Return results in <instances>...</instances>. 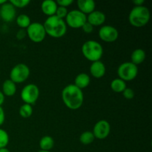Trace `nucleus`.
<instances>
[{
  "instance_id": "a878e982",
  "label": "nucleus",
  "mask_w": 152,
  "mask_h": 152,
  "mask_svg": "<svg viewBox=\"0 0 152 152\" xmlns=\"http://www.w3.org/2000/svg\"><path fill=\"white\" fill-rule=\"evenodd\" d=\"M9 2L13 4L15 8H24L30 4V0H10Z\"/></svg>"
},
{
  "instance_id": "7c9ffc66",
  "label": "nucleus",
  "mask_w": 152,
  "mask_h": 152,
  "mask_svg": "<svg viewBox=\"0 0 152 152\" xmlns=\"http://www.w3.org/2000/svg\"><path fill=\"white\" fill-rule=\"evenodd\" d=\"M82 28H83V31H84L85 33H86V34H91L94 30V27L92 26L91 24H89L88 22H86V23L84 24V25L82 27Z\"/></svg>"
},
{
  "instance_id": "9b49d317",
  "label": "nucleus",
  "mask_w": 152,
  "mask_h": 152,
  "mask_svg": "<svg viewBox=\"0 0 152 152\" xmlns=\"http://www.w3.org/2000/svg\"><path fill=\"white\" fill-rule=\"evenodd\" d=\"M111 132V125L106 120H99L94 126L93 133L95 138L104 140L107 138Z\"/></svg>"
},
{
  "instance_id": "5701e85b",
  "label": "nucleus",
  "mask_w": 152,
  "mask_h": 152,
  "mask_svg": "<svg viewBox=\"0 0 152 152\" xmlns=\"http://www.w3.org/2000/svg\"><path fill=\"white\" fill-rule=\"evenodd\" d=\"M95 137L94 136L92 132H85L80 135V141L82 144L83 145H89V144H91L92 142L94 140Z\"/></svg>"
},
{
  "instance_id": "a211bd4d",
  "label": "nucleus",
  "mask_w": 152,
  "mask_h": 152,
  "mask_svg": "<svg viewBox=\"0 0 152 152\" xmlns=\"http://www.w3.org/2000/svg\"><path fill=\"white\" fill-rule=\"evenodd\" d=\"M145 57H146V53H145V50L140 48L134 50L131 55L132 62L136 65L142 63L145 61Z\"/></svg>"
},
{
  "instance_id": "f704fd0d",
  "label": "nucleus",
  "mask_w": 152,
  "mask_h": 152,
  "mask_svg": "<svg viewBox=\"0 0 152 152\" xmlns=\"http://www.w3.org/2000/svg\"><path fill=\"white\" fill-rule=\"evenodd\" d=\"M0 152H10V150L7 149V148H0Z\"/></svg>"
},
{
  "instance_id": "f257e3e1",
  "label": "nucleus",
  "mask_w": 152,
  "mask_h": 152,
  "mask_svg": "<svg viewBox=\"0 0 152 152\" xmlns=\"http://www.w3.org/2000/svg\"><path fill=\"white\" fill-rule=\"evenodd\" d=\"M62 99L67 108L71 110H77L83 105L84 95L81 89L74 84H71L62 90Z\"/></svg>"
},
{
  "instance_id": "20e7f679",
  "label": "nucleus",
  "mask_w": 152,
  "mask_h": 152,
  "mask_svg": "<svg viewBox=\"0 0 152 152\" xmlns=\"http://www.w3.org/2000/svg\"><path fill=\"white\" fill-rule=\"evenodd\" d=\"M82 53L88 60L96 62L99 61L103 55V48L95 40H88L82 46Z\"/></svg>"
},
{
  "instance_id": "412c9836",
  "label": "nucleus",
  "mask_w": 152,
  "mask_h": 152,
  "mask_svg": "<svg viewBox=\"0 0 152 152\" xmlns=\"http://www.w3.org/2000/svg\"><path fill=\"white\" fill-rule=\"evenodd\" d=\"M126 88L127 86L126 82L120 78L114 79L111 83V88L116 93H123Z\"/></svg>"
},
{
  "instance_id": "c9c22d12",
  "label": "nucleus",
  "mask_w": 152,
  "mask_h": 152,
  "mask_svg": "<svg viewBox=\"0 0 152 152\" xmlns=\"http://www.w3.org/2000/svg\"><path fill=\"white\" fill-rule=\"evenodd\" d=\"M7 2V1L6 0H0V6L2 5V4H4V3Z\"/></svg>"
},
{
  "instance_id": "c85d7f7f",
  "label": "nucleus",
  "mask_w": 152,
  "mask_h": 152,
  "mask_svg": "<svg viewBox=\"0 0 152 152\" xmlns=\"http://www.w3.org/2000/svg\"><path fill=\"white\" fill-rule=\"evenodd\" d=\"M56 2L58 6L66 7L67 8L68 6L71 5L74 3V1L73 0H57Z\"/></svg>"
},
{
  "instance_id": "2eb2a0df",
  "label": "nucleus",
  "mask_w": 152,
  "mask_h": 152,
  "mask_svg": "<svg viewBox=\"0 0 152 152\" xmlns=\"http://www.w3.org/2000/svg\"><path fill=\"white\" fill-rule=\"evenodd\" d=\"M77 6L80 11L87 16L95 10L96 4L93 0H79L77 1Z\"/></svg>"
},
{
  "instance_id": "1a4fd4ad",
  "label": "nucleus",
  "mask_w": 152,
  "mask_h": 152,
  "mask_svg": "<svg viewBox=\"0 0 152 152\" xmlns=\"http://www.w3.org/2000/svg\"><path fill=\"white\" fill-rule=\"evenodd\" d=\"M39 96V89L34 84H28L21 91V98L25 104L35 103Z\"/></svg>"
},
{
  "instance_id": "4be33fe9",
  "label": "nucleus",
  "mask_w": 152,
  "mask_h": 152,
  "mask_svg": "<svg viewBox=\"0 0 152 152\" xmlns=\"http://www.w3.org/2000/svg\"><path fill=\"white\" fill-rule=\"evenodd\" d=\"M16 24L21 29H27L31 23V19L26 14H20L16 17Z\"/></svg>"
},
{
  "instance_id": "7ed1b4c3",
  "label": "nucleus",
  "mask_w": 152,
  "mask_h": 152,
  "mask_svg": "<svg viewBox=\"0 0 152 152\" xmlns=\"http://www.w3.org/2000/svg\"><path fill=\"white\" fill-rule=\"evenodd\" d=\"M150 20V11L145 6H134L129 15L131 25L136 28H141L148 24Z\"/></svg>"
},
{
  "instance_id": "aec40b11",
  "label": "nucleus",
  "mask_w": 152,
  "mask_h": 152,
  "mask_svg": "<svg viewBox=\"0 0 152 152\" xmlns=\"http://www.w3.org/2000/svg\"><path fill=\"white\" fill-rule=\"evenodd\" d=\"M54 145L53 139L50 136H44L39 141V147L42 151H50Z\"/></svg>"
},
{
  "instance_id": "6ab92c4d",
  "label": "nucleus",
  "mask_w": 152,
  "mask_h": 152,
  "mask_svg": "<svg viewBox=\"0 0 152 152\" xmlns=\"http://www.w3.org/2000/svg\"><path fill=\"white\" fill-rule=\"evenodd\" d=\"M2 92L4 96H12L16 94V86L13 81L10 80H7L3 83Z\"/></svg>"
},
{
  "instance_id": "b1692460",
  "label": "nucleus",
  "mask_w": 152,
  "mask_h": 152,
  "mask_svg": "<svg viewBox=\"0 0 152 152\" xmlns=\"http://www.w3.org/2000/svg\"><path fill=\"white\" fill-rule=\"evenodd\" d=\"M33 108L31 105L29 104H24L19 108V114L23 118H28L33 114Z\"/></svg>"
},
{
  "instance_id": "cd10ccee",
  "label": "nucleus",
  "mask_w": 152,
  "mask_h": 152,
  "mask_svg": "<svg viewBox=\"0 0 152 152\" xmlns=\"http://www.w3.org/2000/svg\"><path fill=\"white\" fill-rule=\"evenodd\" d=\"M123 95L126 99H132L134 97V91L131 88H126L123 92Z\"/></svg>"
},
{
  "instance_id": "393cba45",
  "label": "nucleus",
  "mask_w": 152,
  "mask_h": 152,
  "mask_svg": "<svg viewBox=\"0 0 152 152\" xmlns=\"http://www.w3.org/2000/svg\"><path fill=\"white\" fill-rule=\"evenodd\" d=\"M9 135L6 131L0 129V148H6L9 143Z\"/></svg>"
},
{
  "instance_id": "0eeeda50",
  "label": "nucleus",
  "mask_w": 152,
  "mask_h": 152,
  "mask_svg": "<svg viewBox=\"0 0 152 152\" xmlns=\"http://www.w3.org/2000/svg\"><path fill=\"white\" fill-rule=\"evenodd\" d=\"M30 76V69L27 65L19 63L15 65L10 72V80L15 84L22 83L28 80Z\"/></svg>"
},
{
  "instance_id": "6e6552de",
  "label": "nucleus",
  "mask_w": 152,
  "mask_h": 152,
  "mask_svg": "<svg viewBox=\"0 0 152 152\" xmlns=\"http://www.w3.org/2000/svg\"><path fill=\"white\" fill-rule=\"evenodd\" d=\"M65 22L70 28H81L87 22V16L79 10H73L68 12Z\"/></svg>"
},
{
  "instance_id": "f3484780",
  "label": "nucleus",
  "mask_w": 152,
  "mask_h": 152,
  "mask_svg": "<svg viewBox=\"0 0 152 152\" xmlns=\"http://www.w3.org/2000/svg\"><path fill=\"white\" fill-rule=\"evenodd\" d=\"M91 83L90 77L86 73H81V74H78L77 77H75L74 80V86H77L78 88L83 89L86 88V87L89 86Z\"/></svg>"
},
{
  "instance_id": "423d86ee",
  "label": "nucleus",
  "mask_w": 152,
  "mask_h": 152,
  "mask_svg": "<svg viewBox=\"0 0 152 152\" xmlns=\"http://www.w3.org/2000/svg\"><path fill=\"white\" fill-rule=\"evenodd\" d=\"M26 32L30 39L35 43L42 42L47 35L43 24L39 22H31L26 29Z\"/></svg>"
},
{
  "instance_id": "e433bc0d",
  "label": "nucleus",
  "mask_w": 152,
  "mask_h": 152,
  "mask_svg": "<svg viewBox=\"0 0 152 152\" xmlns=\"http://www.w3.org/2000/svg\"><path fill=\"white\" fill-rule=\"evenodd\" d=\"M39 152H50V151H42V150H40Z\"/></svg>"
},
{
  "instance_id": "473e14b6",
  "label": "nucleus",
  "mask_w": 152,
  "mask_h": 152,
  "mask_svg": "<svg viewBox=\"0 0 152 152\" xmlns=\"http://www.w3.org/2000/svg\"><path fill=\"white\" fill-rule=\"evenodd\" d=\"M144 2H145L144 0H134V1H133L134 4L135 6H142Z\"/></svg>"
},
{
  "instance_id": "72a5a7b5",
  "label": "nucleus",
  "mask_w": 152,
  "mask_h": 152,
  "mask_svg": "<svg viewBox=\"0 0 152 152\" xmlns=\"http://www.w3.org/2000/svg\"><path fill=\"white\" fill-rule=\"evenodd\" d=\"M4 102V95L1 91H0V106H1Z\"/></svg>"
},
{
  "instance_id": "f03ea898",
  "label": "nucleus",
  "mask_w": 152,
  "mask_h": 152,
  "mask_svg": "<svg viewBox=\"0 0 152 152\" xmlns=\"http://www.w3.org/2000/svg\"><path fill=\"white\" fill-rule=\"evenodd\" d=\"M46 34L53 38H62L67 32V25L64 19L56 16H49L43 24Z\"/></svg>"
},
{
  "instance_id": "bb28decb",
  "label": "nucleus",
  "mask_w": 152,
  "mask_h": 152,
  "mask_svg": "<svg viewBox=\"0 0 152 152\" xmlns=\"http://www.w3.org/2000/svg\"><path fill=\"white\" fill-rule=\"evenodd\" d=\"M68 9H67L66 7L58 6L57 9H56V13H55V16L60 18V19H63L64 18L66 17V16L68 15Z\"/></svg>"
},
{
  "instance_id": "4468645a",
  "label": "nucleus",
  "mask_w": 152,
  "mask_h": 152,
  "mask_svg": "<svg viewBox=\"0 0 152 152\" xmlns=\"http://www.w3.org/2000/svg\"><path fill=\"white\" fill-rule=\"evenodd\" d=\"M106 71L105 65L102 62L96 61L92 62L90 66V73L93 77L96 79H100L104 77Z\"/></svg>"
},
{
  "instance_id": "ddd939ff",
  "label": "nucleus",
  "mask_w": 152,
  "mask_h": 152,
  "mask_svg": "<svg viewBox=\"0 0 152 152\" xmlns=\"http://www.w3.org/2000/svg\"><path fill=\"white\" fill-rule=\"evenodd\" d=\"M105 19L106 16L105 13L99 10H94L87 16V22L93 27L101 26L105 23Z\"/></svg>"
},
{
  "instance_id": "9d476101",
  "label": "nucleus",
  "mask_w": 152,
  "mask_h": 152,
  "mask_svg": "<svg viewBox=\"0 0 152 152\" xmlns=\"http://www.w3.org/2000/svg\"><path fill=\"white\" fill-rule=\"evenodd\" d=\"M99 37L105 42H114L118 39L119 32L117 28L111 25H104L99 30Z\"/></svg>"
},
{
  "instance_id": "dca6fc26",
  "label": "nucleus",
  "mask_w": 152,
  "mask_h": 152,
  "mask_svg": "<svg viewBox=\"0 0 152 152\" xmlns=\"http://www.w3.org/2000/svg\"><path fill=\"white\" fill-rule=\"evenodd\" d=\"M57 7L58 5L56 2L53 0H45V1H42L41 4L42 11L44 14L47 15L48 17L54 16Z\"/></svg>"
},
{
  "instance_id": "2f4dec72",
  "label": "nucleus",
  "mask_w": 152,
  "mask_h": 152,
  "mask_svg": "<svg viewBox=\"0 0 152 152\" xmlns=\"http://www.w3.org/2000/svg\"><path fill=\"white\" fill-rule=\"evenodd\" d=\"M4 119H5V115H4V111L1 106H0V126L4 123Z\"/></svg>"
},
{
  "instance_id": "39448f33",
  "label": "nucleus",
  "mask_w": 152,
  "mask_h": 152,
  "mask_svg": "<svg viewBox=\"0 0 152 152\" xmlns=\"http://www.w3.org/2000/svg\"><path fill=\"white\" fill-rule=\"evenodd\" d=\"M117 74L119 78L123 81H132L136 78L138 74L137 65H134L132 62H123L119 66Z\"/></svg>"
},
{
  "instance_id": "f8f14e48",
  "label": "nucleus",
  "mask_w": 152,
  "mask_h": 152,
  "mask_svg": "<svg viewBox=\"0 0 152 152\" xmlns=\"http://www.w3.org/2000/svg\"><path fill=\"white\" fill-rule=\"evenodd\" d=\"M16 8L10 2H6L0 7V17L4 22H10L16 18Z\"/></svg>"
},
{
  "instance_id": "c756f323",
  "label": "nucleus",
  "mask_w": 152,
  "mask_h": 152,
  "mask_svg": "<svg viewBox=\"0 0 152 152\" xmlns=\"http://www.w3.org/2000/svg\"><path fill=\"white\" fill-rule=\"evenodd\" d=\"M27 36V32L25 29H20L17 31L16 34V37L17 38V39L22 40L23 39H25Z\"/></svg>"
}]
</instances>
